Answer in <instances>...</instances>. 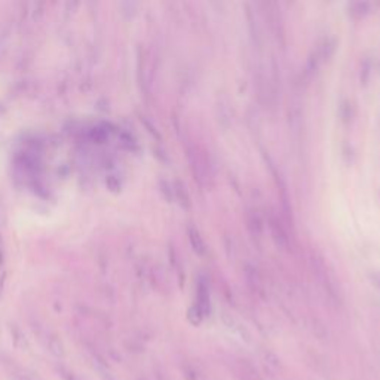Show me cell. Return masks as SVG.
Returning <instances> with one entry per match:
<instances>
[{"label":"cell","mask_w":380,"mask_h":380,"mask_svg":"<svg viewBox=\"0 0 380 380\" xmlns=\"http://www.w3.org/2000/svg\"><path fill=\"white\" fill-rule=\"evenodd\" d=\"M261 5V14L264 15V20L267 21L272 35L275 36L276 42L282 48L285 46V27H284V17L281 12L279 0H260Z\"/></svg>","instance_id":"6da1fadb"},{"label":"cell","mask_w":380,"mask_h":380,"mask_svg":"<svg viewBox=\"0 0 380 380\" xmlns=\"http://www.w3.org/2000/svg\"><path fill=\"white\" fill-rule=\"evenodd\" d=\"M254 82H255V91H257V98L258 103L261 106H267V107H275L276 100L273 97V91L270 86V81L267 79L264 70L261 66H258L257 72L254 73Z\"/></svg>","instance_id":"7a4b0ae2"},{"label":"cell","mask_w":380,"mask_h":380,"mask_svg":"<svg viewBox=\"0 0 380 380\" xmlns=\"http://www.w3.org/2000/svg\"><path fill=\"white\" fill-rule=\"evenodd\" d=\"M215 113H217V121L221 127L224 129L230 127L233 110H232V103H230L227 94L218 92V95L215 98Z\"/></svg>","instance_id":"3957f363"},{"label":"cell","mask_w":380,"mask_h":380,"mask_svg":"<svg viewBox=\"0 0 380 380\" xmlns=\"http://www.w3.org/2000/svg\"><path fill=\"white\" fill-rule=\"evenodd\" d=\"M244 9H245V18H247V24H248V33H250L251 43L257 51H261L263 49V36H261V30H260V24L257 21L255 12L248 3L244 6Z\"/></svg>","instance_id":"277c9868"},{"label":"cell","mask_w":380,"mask_h":380,"mask_svg":"<svg viewBox=\"0 0 380 380\" xmlns=\"http://www.w3.org/2000/svg\"><path fill=\"white\" fill-rule=\"evenodd\" d=\"M347 12L353 21H359L368 15L370 2L368 0H349L347 2Z\"/></svg>","instance_id":"5b68a950"},{"label":"cell","mask_w":380,"mask_h":380,"mask_svg":"<svg viewBox=\"0 0 380 380\" xmlns=\"http://www.w3.org/2000/svg\"><path fill=\"white\" fill-rule=\"evenodd\" d=\"M337 51V39L330 36V38H324L322 42L319 43V46L316 48V52L321 58V63H325V61H330L334 54Z\"/></svg>","instance_id":"8992f818"},{"label":"cell","mask_w":380,"mask_h":380,"mask_svg":"<svg viewBox=\"0 0 380 380\" xmlns=\"http://www.w3.org/2000/svg\"><path fill=\"white\" fill-rule=\"evenodd\" d=\"M319 66H321V58H319V55H318V52H316V49H315V51H312L310 55L307 57V61H306V66H304V73H303V76H304L306 82H310V81L316 76V73H318V70H319Z\"/></svg>","instance_id":"52a82bcc"},{"label":"cell","mask_w":380,"mask_h":380,"mask_svg":"<svg viewBox=\"0 0 380 380\" xmlns=\"http://www.w3.org/2000/svg\"><path fill=\"white\" fill-rule=\"evenodd\" d=\"M371 61L368 58H364L361 63V72H359V82L361 86H367L370 82V76H371Z\"/></svg>","instance_id":"ba28073f"},{"label":"cell","mask_w":380,"mask_h":380,"mask_svg":"<svg viewBox=\"0 0 380 380\" xmlns=\"http://www.w3.org/2000/svg\"><path fill=\"white\" fill-rule=\"evenodd\" d=\"M49 349H51V352H52L54 355H57V356H60V355L64 353V349H63L61 343L55 337L49 338Z\"/></svg>","instance_id":"9c48e42d"},{"label":"cell","mask_w":380,"mask_h":380,"mask_svg":"<svg viewBox=\"0 0 380 380\" xmlns=\"http://www.w3.org/2000/svg\"><path fill=\"white\" fill-rule=\"evenodd\" d=\"M106 183H107V187H109L112 192H118V190H119V187H116V184H118L116 178H113V177H109V178L106 180Z\"/></svg>","instance_id":"30bf717a"},{"label":"cell","mask_w":380,"mask_h":380,"mask_svg":"<svg viewBox=\"0 0 380 380\" xmlns=\"http://www.w3.org/2000/svg\"><path fill=\"white\" fill-rule=\"evenodd\" d=\"M211 3L217 11H221V0H211Z\"/></svg>","instance_id":"8fae6325"},{"label":"cell","mask_w":380,"mask_h":380,"mask_svg":"<svg viewBox=\"0 0 380 380\" xmlns=\"http://www.w3.org/2000/svg\"><path fill=\"white\" fill-rule=\"evenodd\" d=\"M374 5H376L377 8H380V0H374Z\"/></svg>","instance_id":"7c38bea8"},{"label":"cell","mask_w":380,"mask_h":380,"mask_svg":"<svg viewBox=\"0 0 380 380\" xmlns=\"http://www.w3.org/2000/svg\"><path fill=\"white\" fill-rule=\"evenodd\" d=\"M0 263H2V254H0Z\"/></svg>","instance_id":"4fadbf2b"}]
</instances>
